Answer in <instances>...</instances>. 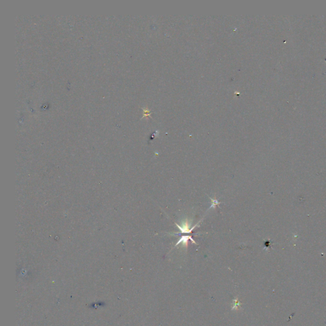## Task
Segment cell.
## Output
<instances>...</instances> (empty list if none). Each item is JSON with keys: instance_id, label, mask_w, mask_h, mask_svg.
Returning <instances> with one entry per match:
<instances>
[{"instance_id": "obj_1", "label": "cell", "mask_w": 326, "mask_h": 326, "mask_svg": "<svg viewBox=\"0 0 326 326\" xmlns=\"http://www.w3.org/2000/svg\"><path fill=\"white\" fill-rule=\"evenodd\" d=\"M175 224L178 227V228L180 229V233H179V234H178V233L170 234L171 235H172V236H176V235H179L181 233H191L193 231V229L198 225V224H196L194 226H193V227L191 228V225H190V224H189V222L187 219H185L184 221H183L182 222V224H181V225H179L177 223H175Z\"/></svg>"}, {"instance_id": "obj_3", "label": "cell", "mask_w": 326, "mask_h": 326, "mask_svg": "<svg viewBox=\"0 0 326 326\" xmlns=\"http://www.w3.org/2000/svg\"><path fill=\"white\" fill-rule=\"evenodd\" d=\"M210 199H211V200H212V205H211L210 208H215L217 206H219V204L221 203V202H219L217 200H213V199H212L211 197H210Z\"/></svg>"}, {"instance_id": "obj_2", "label": "cell", "mask_w": 326, "mask_h": 326, "mask_svg": "<svg viewBox=\"0 0 326 326\" xmlns=\"http://www.w3.org/2000/svg\"><path fill=\"white\" fill-rule=\"evenodd\" d=\"M189 240H191V241H193V242L194 243H195V244H197V243H196V242H195V241H194V240L193 239V238H192L191 237H189V236H183V237H181V238H180L179 241H178V242H177V243H176V244H175V247H176V246H177L178 244H180V243H182L183 246H184L185 247H187V245H188V242H189Z\"/></svg>"}]
</instances>
